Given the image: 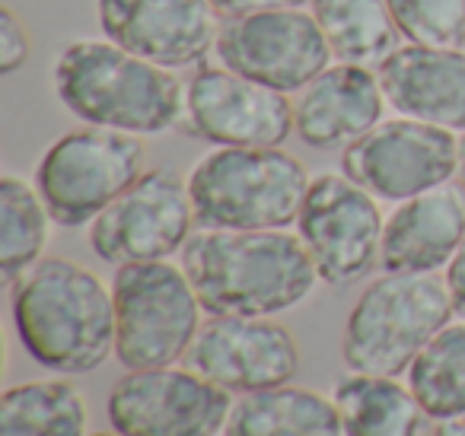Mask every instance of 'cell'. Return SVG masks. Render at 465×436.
<instances>
[{
    "label": "cell",
    "instance_id": "1",
    "mask_svg": "<svg viewBox=\"0 0 465 436\" xmlns=\"http://www.w3.org/2000/svg\"><path fill=\"white\" fill-rule=\"evenodd\" d=\"M182 271L207 315H281L319 283L306 245L287 230H198L182 249Z\"/></svg>",
    "mask_w": 465,
    "mask_h": 436
},
{
    "label": "cell",
    "instance_id": "2",
    "mask_svg": "<svg viewBox=\"0 0 465 436\" xmlns=\"http://www.w3.org/2000/svg\"><path fill=\"white\" fill-rule=\"evenodd\" d=\"M10 312L26 353L39 366L84 376L115 353V300L90 268L42 258L10 287Z\"/></svg>",
    "mask_w": 465,
    "mask_h": 436
},
{
    "label": "cell",
    "instance_id": "3",
    "mask_svg": "<svg viewBox=\"0 0 465 436\" xmlns=\"http://www.w3.org/2000/svg\"><path fill=\"white\" fill-rule=\"evenodd\" d=\"M54 93L80 122L150 137L182 124L185 86L160 67L109 39H77L54 61Z\"/></svg>",
    "mask_w": 465,
    "mask_h": 436
},
{
    "label": "cell",
    "instance_id": "4",
    "mask_svg": "<svg viewBox=\"0 0 465 436\" xmlns=\"http://www.w3.org/2000/svg\"><path fill=\"white\" fill-rule=\"evenodd\" d=\"M198 230H287L312 179L281 147H217L188 173Z\"/></svg>",
    "mask_w": 465,
    "mask_h": 436
},
{
    "label": "cell",
    "instance_id": "5",
    "mask_svg": "<svg viewBox=\"0 0 465 436\" xmlns=\"http://www.w3.org/2000/svg\"><path fill=\"white\" fill-rule=\"evenodd\" d=\"M452 315L456 309L443 277L386 271L351 306L341 334L344 366L351 372L401 376Z\"/></svg>",
    "mask_w": 465,
    "mask_h": 436
},
{
    "label": "cell",
    "instance_id": "6",
    "mask_svg": "<svg viewBox=\"0 0 465 436\" xmlns=\"http://www.w3.org/2000/svg\"><path fill=\"white\" fill-rule=\"evenodd\" d=\"M115 357L124 370H160L185 360L201 332V302L182 264L134 262L112 277Z\"/></svg>",
    "mask_w": 465,
    "mask_h": 436
},
{
    "label": "cell",
    "instance_id": "7",
    "mask_svg": "<svg viewBox=\"0 0 465 436\" xmlns=\"http://www.w3.org/2000/svg\"><path fill=\"white\" fill-rule=\"evenodd\" d=\"M143 175V144L112 128L67 131L42 154L35 188L48 213L64 230L86 226Z\"/></svg>",
    "mask_w": 465,
    "mask_h": 436
},
{
    "label": "cell",
    "instance_id": "8",
    "mask_svg": "<svg viewBox=\"0 0 465 436\" xmlns=\"http://www.w3.org/2000/svg\"><path fill=\"white\" fill-rule=\"evenodd\" d=\"M213 54L220 67L278 93H300L335 58L319 20L303 7L232 16L220 26Z\"/></svg>",
    "mask_w": 465,
    "mask_h": 436
},
{
    "label": "cell",
    "instance_id": "9",
    "mask_svg": "<svg viewBox=\"0 0 465 436\" xmlns=\"http://www.w3.org/2000/svg\"><path fill=\"white\" fill-rule=\"evenodd\" d=\"M382 213L376 198L348 175L325 173L312 179L297 217L316 274L329 287H351L370 274L382 249Z\"/></svg>",
    "mask_w": 465,
    "mask_h": 436
},
{
    "label": "cell",
    "instance_id": "10",
    "mask_svg": "<svg viewBox=\"0 0 465 436\" xmlns=\"http://www.w3.org/2000/svg\"><path fill=\"white\" fill-rule=\"evenodd\" d=\"M194 226L188 182L169 166L143 173L90 223V249L105 264L166 262L185 249Z\"/></svg>",
    "mask_w": 465,
    "mask_h": 436
},
{
    "label": "cell",
    "instance_id": "11",
    "mask_svg": "<svg viewBox=\"0 0 465 436\" xmlns=\"http://www.w3.org/2000/svg\"><path fill=\"white\" fill-rule=\"evenodd\" d=\"M341 169L373 198L401 204L459 175V141L418 118H389L344 147Z\"/></svg>",
    "mask_w": 465,
    "mask_h": 436
},
{
    "label": "cell",
    "instance_id": "12",
    "mask_svg": "<svg viewBox=\"0 0 465 436\" xmlns=\"http://www.w3.org/2000/svg\"><path fill=\"white\" fill-rule=\"evenodd\" d=\"M232 391L194 370H128L109 391L105 414L124 436H217L232 408Z\"/></svg>",
    "mask_w": 465,
    "mask_h": 436
},
{
    "label": "cell",
    "instance_id": "13",
    "mask_svg": "<svg viewBox=\"0 0 465 436\" xmlns=\"http://www.w3.org/2000/svg\"><path fill=\"white\" fill-rule=\"evenodd\" d=\"M182 128L217 147H281L293 131V103L287 93L207 64L185 84Z\"/></svg>",
    "mask_w": 465,
    "mask_h": 436
},
{
    "label": "cell",
    "instance_id": "14",
    "mask_svg": "<svg viewBox=\"0 0 465 436\" xmlns=\"http://www.w3.org/2000/svg\"><path fill=\"white\" fill-rule=\"evenodd\" d=\"M185 366L232 395H246L293 382L300 347L291 328L272 315H211L188 347Z\"/></svg>",
    "mask_w": 465,
    "mask_h": 436
},
{
    "label": "cell",
    "instance_id": "15",
    "mask_svg": "<svg viewBox=\"0 0 465 436\" xmlns=\"http://www.w3.org/2000/svg\"><path fill=\"white\" fill-rule=\"evenodd\" d=\"M109 42L160 67H188L213 52L220 14L207 0H96Z\"/></svg>",
    "mask_w": 465,
    "mask_h": 436
},
{
    "label": "cell",
    "instance_id": "16",
    "mask_svg": "<svg viewBox=\"0 0 465 436\" xmlns=\"http://www.w3.org/2000/svg\"><path fill=\"white\" fill-rule=\"evenodd\" d=\"M382 86L370 67H325L293 103V131L312 150H338L361 141L382 122Z\"/></svg>",
    "mask_w": 465,
    "mask_h": 436
},
{
    "label": "cell",
    "instance_id": "17",
    "mask_svg": "<svg viewBox=\"0 0 465 436\" xmlns=\"http://www.w3.org/2000/svg\"><path fill=\"white\" fill-rule=\"evenodd\" d=\"M382 96L399 115L465 134V52L399 45L380 67Z\"/></svg>",
    "mask_w": 465,
    "mask_h": 436
},
{
    "label": "cell",
    "instance_id": "18",
    "mask_svg": "<svg viewBox=\"0 0 465 436\" xmlns=\"http://www.w3.org/2000/svg\"><path fill=\"white\" fill-rule=\"evenodd\" d=\"M465 239V188L440 185L408 198L382 226V271L395 274H437L452 262Z\"/></svg>",
    "mask_w": 465,
    "mask_h": 436
},
{
    "label": "cell",
    "instance_id": "19",
    "mask_svg": "<svg viewBox=\"0 0 465 436\" xmlns=\"http://www.w3.org/2000/svg\"><path fill=\"white\" fill-rule=\"evenodd\" d=\"M223 436H344V427L335 398L287 382L236 398Z\"/></svg>",
    "mask_w": 465,
    "mask_h": 436
},
{
    "label": "cell",
    "instance_id": "20",
    "mask_svg": "<svg viewBox=\"0 0 465 436\" xmlns=\"http://www.w3.org/2000/svg\"><path fill=\"white\" fill-rule=\"evenodd\" d=\"M344 436H433V417L399 376L348 372L335 385Z\"/></svg>",
    "mask_w": 465,
    "mask_h": 436
},
{
    "label": "cell",
    "instance_id": "21",
    "mask_svg": "<svg viewBox=\"0 0 465 436\" xmlns=\"http://www.w3.org/2000/svg\"><path fill=\"white\" fill-rule=\"evenodd\" d=\"M331 54L344 64L380 67L399 48L389 0H310Z\"/></svg>",
    "mask_w": 465,
    "mask_h": 436
},
{
    "label": "cell",
    "instance_id": "22",
    "mask_svg": "<svg viewBox=\"0 0 465 436\" xmlns=\"http://www.w3.org/2000/svg\"><path fill=\"white\" fill-rule=\"evenodd\" d=\"M84 391L67 379L10 385L0 398V436H86Z\"/></svg>",
    "mask_w": 465,
    "mask_h": 436
},
{
    "label": "cell",
    "instance_id": "23",
    "mask_svg": "<svg viewBox=\"0 0 465 436\" xmlns=\"http://www.w3.org/2000/svg\"><path fill=\"white\" fill-rule=\"evenodd\" d=\"M52 223L54 220L39 188L10 173L0 179V281L4 287H14L29 268L42 262Z\"/></svg>",
    "mask_w": 465,
    "mask_h": 436
},
{
    "label": "cell",
    "instance_id": "24",
    "mask_svg": "<svg viewBox=\"0 0 465 436\" xmlns=\"http://www.w3.org/2000/svg\"><path fill=\"white\" fill-rule=\"evenodd\" d=\"M408 385L433 421L465 411V319L450 322L414 357Z\"/></svg>",
    "mask_w": 465,
    "mask_h": 436
},
{
    "label": "cell",
    "instance_id": "25",
    "mask_svg": "<svg viewBox=\"0 0 465 436\" xmlns=\"http://www.w3.org/2000/svg\"><path fill=\"white\" fill-rule=\"evenodd\" d=\"M401 39L427 48L465 45V0H389Z\"/></svg>",
    "mask_w": 465,
    "mask_h": 436
},
{
    "label": "cell",
    "instance_id": "26",
    "mask_svg": "<svg viewBox=\"0 0 465 436\" xmlns=\"http://www.w3.org/2000/svg\"><path fill=\"white\" fill-rule=\"evenodd\" d=\"M33 54V39L10 7L0 10V74H16Z\"/></svg>",
    "mask_w": 465,
    "mask_h": 436
},
{
    "label": "cell",
    "instance_id": "27",
    "mask_svg": "<svg viewBox=\"0 0 465 436\" xmlns=\"http://www.w3.org/2000/svg\"><path fill=\"white\" fill-rule=\"evenodd\" d=\"M207 4H211L223 20H232V16L262 14V10H293V7L310 4V0H207Z\"/></svg>",
    "mask_w": 465,
    "mask_h": 436
},
{
    "label": "cell",
    "instance_id": "28",
    "mask_svg": "<svg viewBox=\"0 0 465 436\" xmlns=\"http://www.w3.org/2000/svg\"><path fill=\"white\" fill-rule=\"evenodd\" d=\"M443 281H446V287H450L452 309H456L459 319H465V239H462V245H459L456 255H452V262L446 264Z\"/></svg>",
    "mask_w": 465,
    "mask_h": 436
},
{
    "label": "cell",
    "instance_id": "29",
    "mask_svg": "<svg viewBox=\"0 0 465 436\" xmlns=\"http://www.w3.org/2000/svg\"><path fill=\"white\" fill-rule=\"evenodd\" d=\"M433 436H465V411L456 417H446V421H437Z\"/></svg>",
    "mask_w": 465,
    "mask_h": 436
},
{
    "label": "cell",
    "instance_id": "30",
    "mask_svg": "<svg viewBox=\"0 0 465 436\" xmlns=\"http://www.w3.org/2000/svg\"><path fill=\"white\" fill-rule=\"evenodd\" d=\"M459 182H462V188H465V134H462V141H459Z\"/></svg>",
    "mask_w": 465,
    "mask_h": 436
},
{
    "label": "cell",
    "instance_id": "31",
    "mask_svg": "<svg viewBox=\"0 0 465 436\" xmlns=\"http://www.w3.org/2000/svg\"><path fill=\"white\" fill-rule=\"evenodd\" d=\"M90 436H124V433H118V430H112V433H90Z\"/></svg>",
    "mask_w": 465,
    "mask_h": 436
}]
</instances>
